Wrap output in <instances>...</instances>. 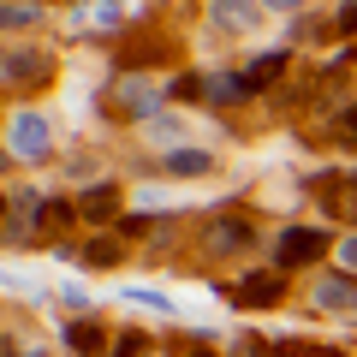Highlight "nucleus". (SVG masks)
I'll use <instances>...</instances> for the list:
<instances>
[{
	"mask_svg": "<svg viewBox=\"0 0 357 357\" xmlns=\"http://www.w3.org/2000/svg\"><path fill=\"white\" fill-rule=\"evenodd\" d=\"M42 220H48L54 232H60V227H72V203H48V215H42Z\"/></svg>",
	"mask_w": 357,
	"mask_h": 357,
	"instance_id": "15",
	"label": "nucleus"
},
{
	"mask_svg": "<svg viewBox=\"0 0 357 357\" xmlns=\"http://www.w3.org/2000/svg\"><path fill=\"white\" fill-rule=\"evenodd\" d=\"M208 167L215 161H208L203 149H173L167 155V173H178V178H197V173H208Z\"/></svg>",
	"mask_w": 357,
	"mask_h": 357,
	"instance_id": "9",
	"label": "nucleus"
},
{
	"mask_svg": "<svg viewBox=\"0 0 357 357\" xmlns=\"http://www.w3.org/2000/svg\"><path fill=\"white\" fill-rule=\"evenodd\" d=\"M6 77H42V54H6Z\"/></svg>",
	"mask_w": 357,
	"mask_h": 357,
	"instance_id": "11",
	"label": "nucleus"
},
{
	"mask_svg": "<svg viewBox=\"0 0 357 357\" xmlns=\"http://www.w3.org/2000/svg\"><path fill=\"white\" fill-rule=\"evenodd\" d=\"M6 137H13V155H30V161H36V155H48V126H42L36 114H18Z\"/></svg>",
	"mask_w": 357,
	"mask_h": 357,
	"instance_id": "2",
	"label": "nucleus"
},
{
	"mask_svg": "<svg viewBox=\"0 0 357 357\" xmlns=\"http://www.w3.org/2000/svg\"><path fill=\"white\" fill-rule=\"evenodd\" d=\"M250 18H256L250 0H215V24L220 30H250Z\"/></svg>",
	"mask_w": 357,
	"mask_h": 357,
	"instance_id": "7",
	"label": "nucleus"
},
{
	"mask_svg": "<svg viewBox=\"0 0 357 357\" xmlns=\"http://www.w3.org/2000/svg\"><path fill=\"white\" fill-rule=\"evenodd\" d=\"M316 304L321 310H357V280H340V274L316 280Z\"/></svg>",
	"mask_w": 357,
	"mask_h": 357,
	"instance_id": "3",
	"label": "nucleus"
},
{
	"mask_svg": "<svg viewBox=\"0 0 357 357\" xmlns=\"http://www.w3.org/2000/svg\"><path fill=\"white\" fill-rule=\"evenodd\" d=\"M114 107H126V114H143V107H149V89H137V84H126L114 96Z\"/></svg>",
	"mask_w": 357,
	"mask_h": 357,
	"instance_id": "14",
	"label": "nucleus"
},
{
	"mask_svg": "<svg viewBox=\"0 0 357 357\" xmlns=\"http://www.w3.org/2000/svg\"><path fill=\"white\" fill-rule=\"evenodd\" d=\"M340 30H357V0H345V13H340Z\"/></svg>",
	"mask_w": 357,
	"mask_h": 357,
	"instance_id": "18",
	"label": "nucleus"
},
{
	"mask_svg": "<svg viewBox=\"0 0 357 357\" xmlns=\"http://www.w3.org/2000/svg\"><path fill=\"white\" fill-rule=\"evenodd\" d=\"M24 18H36V6H18V0H6V24H24Z\"/></svg>",
	"mask_w": 357,
	"mask_h": 357,
	"instance_id": "16",
	"label": "nucleus"
},
{
	"mask_svg": "<svg viewBox=\"0 0 357 357\" xmlns=\"http://www.w3.org/2000/svg\"><path fill=\"white\" fill-rule=\"evenodd\" d=\"M351 60H357V48H351Z\"/></svg>",
	"mask_w": 357,
	"mask_h": 357,
	"instance_id": "23",
	"label": "nucleus"
},
{
	"mask_svg": "<svg viewBox=\"0 0 357 357\" xmlns=\"http://www.w3.org/2000/svg\"><path fill=\"white\" fill-rule=\"evenodd\" d=\"M340 262H345V268H351V274H357V232H351V238L340 244Z\"/></svg>",
	"mask_w": 357,
	"mask_h": 357,
	"instance_id": "17",
	"label": "nucleus"
},
{
	"mask_svg": "<svg viewBox=\"0 0 357 357\" xmlns=\"http://www.w3.org/2000/svg\"><path fill=\"white\" fill-rule=\"evenodd\" d=\"M197 357H215V351H197Z\"/></svg>",
	"mask_w": 357,
	"mask_h": 357,
	"instance_id": "22",
	"label": "nucleus"
},
{
	"mask_svg": "<svg viewBox=\"0 0 357 357\" xmlns=\"http://www.w3.org/2000/svg\"><path fill=\"white\" fill-rule=\"evenodd\" d=\"M321 250H328V238H321L316 227H292V232H280V250L274 256H280L286 268H298V262H316Z\"/></svg>",
	"mask_w": 357,
	"mask_h": 357,
	"instance_id": "1",
	"label": "nucleus"
},
{
	"mask_svg": "<svg viewBox=\"0 0 357 357\" xmlns=\"http://www.w3.org/2000/svg\"><path fill=\"white\" fill-rule=\"evenodd\" d=\"M316 191H321V203H328V208L351 215V208H357V173H351V178H321Z\"/></svg>",
	"mask_w": 357,
	"mask_h": 357,
	"instance_id": "6",
	"label": "nucleus"
},
{
	"mask_svg": "<svg viewBox=\"0 0 357 357\" xmlns=\"http://www.w3.org/2000/svg\"><path fill=\"white\" fill-rule=\"evenodd\" d=\"M232 298H238V304H274V298H280V274H250V280H238V292H232Z\"/></svg>",
	"mask_w": 357,
	"mask_h": 357,
	"instance_id": "5",
	"label": "nucleus"
},
{
	"mask_svg": "<svg viewBox=\"0 0 357 357\" xmlns=\"http://www.w3.org/2000/svg\"><path fill=\"white\" fill-rule=\"evenodd\" d=\"M310 357H340V351H310Z\"/></svg>",
	"mask_w": 357,
	"mask_h": 357,
	"instance_id": "21",
	"label": "nucleus"
},
{
	"mask_svg": "<svg viewBox=\"0 0 357 357\" xmlns=\"http://www.w3.org/2000/svg\"><path fill=\"white\" fill-rule=\"evenodd\" d=\"M114 208H119V197L107 191V185H96V191H84V203H77V215H84V220H107Z\"/></svg>",
	"mask_w": 357,
	"mask_h": 357,
	"instance_id": "10",
	"label": "nucleus"
},
{
	"mask_svg": "<svg viewBox=\"0 0 357 357\" xmlns=\"http://www.w3.org/2000/svg\"><path fill=\"white\" fill-rule=\"evenodd\" d=\"M238 244H250V227H244V220H227V227H215V250H238Z\"/></svg>",
	"mask_w": 357,
	"mask_h": 357,
	"instance_id": "12",
	"label": "nucleus"
},
{
	"mask_svg": "<svg viewBox=\"0 0 357 357\" xmlns=\"http://www.w3.org/2000/svg\"><path fill=\"white\" fill-rule=\"evenodd\" d=\"M280 72H286V54H262V60H250V66H244L238 89H244V96H250V89H268Z\"/></svg>",
	"mask_w": 357,
	"mask_h": 357,
	"instance_id": "4",
	"label": "nucleus"
},
{
	"mask_svg": "<svg viewBox=\"0 0 357 357\" xmlns=\"http://www.w3.org/2000/svg\"><path fill=\"white\" fill-rule=\"evenodd\" d=\"M268 6H304V0H268Z\"/></svg>",
	"mask_w": 357,
	"mask_h": 357,
	"instance_id": "20",
	"label": "nucleus"
},
{
	"mask_svg": "<svg viewBox=\"0 0 357 357\" xmlns=\"http://www.w3.org/2000/svg\"><path fill=\"white\" fill-rule=\"evenodd\" d=\"M114 256H119V238H96V244L84 250V262H89V268H107Z\"/></svg>",
	"mask_w": 357,
	"mask_h": 357,
	"instance_id": "13",
	"label": "nucleus"
},
{
	"mask_svg": "<svg viewBox=\"0 0 357 357\" xmlns=\"http://www.w3.org/2000/svg\"><path fill=\"white\" fill-rule=\"evenodd\" d=\"M340 137H345V143H357V107H351V114H345V126H340Z\"/></svg>",
	"mask_w": 357,
	"mask_h": 357,
	"instance_id": "19",
	"label": "nucleus"
},
{
	"mask_svg": "<svg viewBox=\"0 0 357 357\" xmlns=\"http://www.w3.org/2000/svg\"><path fill=\"white\" fill-rule=\"evenodd\" d=\"M66 345H72L77 357H96L107 340H102V328H96V321H77V328H66Z\"/></svg>",
	"mask_w": 357,
	"mask_h": 357,
	"instance_id": "8",
	"label": "nucleus"
}]
</instances>
